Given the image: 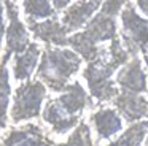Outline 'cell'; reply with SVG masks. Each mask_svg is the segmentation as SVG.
<instances>
[{"label": "cell", "instance_id": "cell-1", "mask_svg": "<svg viewBox=\"0 0 148 146\" xmlns=\"http://www.w3.org/2000/svg\"><path fill=\"white\" fill-rule=\"evenodd\" d=\"M123 30L129 46L148 56V21L140 18L132 5H127L123 11Z\"/></svg>", "mask_w": 148, "mask_h": 146}, {"label": "cell", "instance_id": "cell-2", "mask_svg": "<svg viewBox=\"0 0 148 146\" xmlns=\"http://www.w3.org/2000/svg\"><path fill=\"white\" fill-rule=\"evenodd\" d=\"M78 67V59L69 51H54L48 53L43 65V75L46 78L56 79H65L69 78L72 72H75Z\"/></svg>", "mask_w": 148, "mask_h": 146}, {"label": "cell", "instance_id": "cell-3", "mask_svg": "<svg viewBox=\"0 0 148 146\" xmlns=\"http://www.w3.org/2000/svg\"><path fill=\"white\" fill-rule=\"evenodd\" d=\"M118 83L124 87L126 92L140 94V92L147 91V76H145V73H143L140 60L134 59L132 62H129L127 65L119 72Z\"/></svg>", "mask_w": 148, "mask_h": 146}, {"label": "cell", "instance_id": "cell-4", "mask_svg": "<svg viewBox=\"0 0 148 146\" xmlns=\"http://www.w3.org/2000/svg\"><path fill=\"white\" fill-rule=\"evenodd\" d=\"M43 97V87L40 84H32L26 87L24 91L19 92L16 100V106H14V114L16 119L21 117H30L35 116L40 106V100Z\"/></svg>", "mask_w": 148, "mask_h": 146}, {"label": "cell", "instance_id": "cell-5", "mask_svg": "<svg viewBox=\"0 0 148 146\" xmlns=\"http://www.w3.org/2000/svg\"><path fill=\"white\" fill-rule=\"evenodd\" d=\"M119 111L127 121H138L148 113V100L134 92H124L116 100Z\"/></svg>", "mask_w": 148, "mask_h": 146}, {"label": "cell", "instance_id": "cell-6", "mask_svg": "<svg viewBox=\"0 0 148 146\" xmlns=\"http://www.w3.org/2000/svg\"><path fill=\"white\" fill-rule=\"evenodd\" d=\"M96 126L100 136H112L121 129V119L112 110H103L96 114Z\"/></svg>", "mask_w": 148, "mask_h": 146}, {"label": "cell", "instance_id": "cell-7", "mask_svg": "<svg viewBox=\"0 0 148 146\" xmlns=\"http://www.w3.org/2000/svg\"><path fill=\"white\" fill-rule=\"evenodd\" d=\"M148 130V122H138L135 126L129 127L126 133L110 146H142V141L145 138V133Z\"/></svg>", "mask_w": 148, "mask_h": 146}, {"label": "cell", "instance_id": "cell-8", "mask_svg": "<svg viewBox=\"0 0 148 146\" xmlns=\"http://www.w3.org/2000/svg\"><path fill=\"white\" fill-rule=\"evenodd\" d=\"M37 57H38V49L35 46H30V49L24 54L23 59L18 60L16 65V78H27L35 68Z\"/></svg>", "mask_w": 148, "mask_h": 146}, {"label": "cell", "instance_id": "cell-9", "mask_svg": "<svg viewBox=\"0 0 148 146\" xmlns=\"http://www.w3.org/2000/svg\"><path fill=\"white\" fill-rule=\"evenodd\" d=\"M26 32H24L23 25L16 21V16H14V21H13V25L10 27V33H8V44H10L11 49H16V51H21L24 49L26 46Z\"/></svg>", "mask_w": 148, "mask_h": 146}, {"label": "cell", "instance_id": "cell-10", "mask_svg": "<svg viewBox=\"0 0 148 146\" xmlns=\"http://www.w3.org/2000/svg\"><path fill=\"white\" fill-rule=\"evenodd\" d=\"M8 146H38V140L27 133H14L10 136Z\"/></svg>", "mask_w": 148, "mask_h": 146}, {"label": "cell", "instance_id": "cell-11", "mask_svg": "<svg viewBox=\"0 0 148 146\" xmlns=\"http://www.w3.org/2000/svg\"><path fill=\"white\" fill-rule=\"evenodd\" d=\"M8 84H7V78H5V73L0 76V116H3L5 108H7L8 103Z\"/></svg>", "mask_w": 148, "mask_h": 146}, {"label": "cell", "instance_id": "cell-12", "mask_svg": "<svg viewBox=\"0 0 148 146\" xmlns=\"http://www.w3.org/2000/svg\"><path fill=\"white\" fill-rule=\"evenodd\" d=\"M27 8H29V11L32 13V14H37V11H38V16H45L49 13V5L45 2H34V3H27Z\"/></svg>", "mask_w": 148, "mask_h": 146}, {"label": "cell", "instance_id": "cell-13", "mask_svg": "<svg viewBox=\"0 0 148 146\" xmlns=\"http://www.w3.org/2000/svg\"><path fill=\"white\" fill-rule=\"evenodd\" d=\"M137 6H138V10H142V13H143L145 16H148V0H140V2H137Z\"/></svg>", "mask_w": 148, "mask_h": 146}, {"label": "cell", "instance_id": "cell-14", "mask_svg": "<svg viewBox=\"0 0 148 146\" xmlns=\"http://www.w3.org/2000/svg\"><path fill=\"white\" fill-rule=\"evenodd\" d=\"M67 146H81V143H80V140H77V141H72L70 145H67Z\"/></svg>", "mask_w": 148, "mask_h": 146}, {"label": "cell", "instance_id": "cell-15", "mask_svg": "<svg viewBox=\"0 0 148 146\" xmlns=\"http://www.w3.org/2000/svg\"><path fill=\"white\" fill-rule=\"evenodd\" d=\"M2 30H3V27H2V16H0V38H2Z\"/></svg>", "mask_w": 148, "mask_h": 146}, {"label": "cell", "instance_id": "cell-16", "mask_svg": "<svg viewBox=\"0 0 148 146\" xmlns=\"http://www.w3.org/2000/svg\"><path fill=\"white\" fill-rule=\"evenodd\" d=\"M145 146H148V136H147V140H145Z\"/></svg>", "mask_w": 148, "mask_h": 146}, {"label": "cell", "instance_id": "cell-17", "mask_svg": "<svg viewBox=\"0 0 148 146\" xmlns=\"http://www.w3.org/2000/svg\"><path fill=\"white\" fill-rule=\"evenodd\" d=\"M145 62H147V65H148V56H145Z\"/></svg>", "mask_w": 148, "mask_h": 146}, {"label": "cell", "instance_id": "cell-18", "mask_svg": "<svg viewBox=\"0 0 148 146\" xmlns=\"http://www.w3.org/2000/svg\"><path fill=\"white\" fill-rule=\"evenodd\" d=\"M147 116H148V113H147Z\"/></svg>", "mask_w": 148, "mask_h": 146}]
</instances>
